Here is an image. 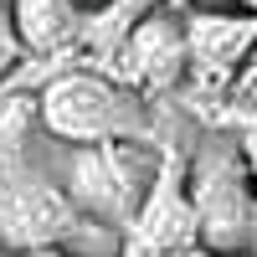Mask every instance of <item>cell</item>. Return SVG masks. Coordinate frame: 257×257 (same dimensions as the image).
<instances>
[{
    "label": "cell",
    "mask_w": 257,
    "mask_h": 257,
    "mask_svg": "<svg viewBox=\"0 0 257 257\" xmlns=\"http://www.w3.org/2000/svg\"><path fill=\"white\" fill-rule=\"evenodd\" d=\"M134 247L144 257H175L185 247H196V211H190V190H185V175H180V160L160 165L155 185H149L144 206L134 211Z\"/></svg>",
    "instance_id": "52a82bcc"
},
{
    "label": "cell",
    "mask_w": 257,
    "mask_h": 257,
    "mask_svg": "<svg viewBox=\"0 0 257 257\" xmlns=\"http://www.w3.org/2000/svg\"><path fill=\"white\" fill-rule=\"evenodd\" d=\"M36 118L62 144H113V139H149L155 113L149 98L123 88L98 67L52 72L36 88Z\"/></svg>",
    "instance_id": "6da1fadb"
},
{
    "label": "cell",
    "mask_w": 257,
    "mask_h": 257,
    "mask_svg": "<svg viewBox=\"0 0 257 257\" xmlns=\"http://www.w3.org/2000/svg\"><path fill=\"white\" fill-rule=\"evenodd\" d=\"M242 155H247L252 175H257V118H247V134H242Z\"/></svg>",
    "instance_id": "9c48e42d"
},
{
    "label": "cell",
    "mask_w": 257,
    "mask_h": 257,
    "mask_svg": "<svg viewBox=\"0 0 257 257\" xmlns=\"http://www.w3.org/2000/svg\"><path fill=\"white\" fill-rule=\"evenodd\" d=\"M21 257H77V252H67V247H31V252H21Z\"/></svg>",
    "instance_id": "30bf717a"
},
{
    "label": "cell",
    "mask_w": 257,
    "mask_h": 257,
    "mask_svg": "<svg viewBox=\"0 0 257 257\" xmlns=\"http://www.w3.org/2000/svg\"><path fill=\"white\" fill-rule=\"evenodd\" d=\"M257 47V11L242 6H185V77L190 82H216L226 88V77L242 67Z\"/></svg>",
    "instance_id": "8992f818"
},
{
    "label": "cell",
    "mask_w": 257,
    "mask_h": 257,
    "mask_svg": "<svg viewBox=\"0 0 257 257\" xmlns=\"http://www.w3.org/2000/svg\"><path fill=\"white\" fill-rule=\"evenodd\" d=\"M11 31L36 62L67 57L82 31V0H11Z\"/></svg>",
    "instance_id": "ba28073f"
},
{
    "label": "cell",
    "mask_w": 257,
    "mask_h": 257,
    "mask_svg": "<svg viewBox=\"0 0 257 257\" xmlns=\"http://www.w3.org/2000/svg\"><path fill=\"white\" fill-rule=\"evenodd\" d=\"M190 211H196V247L216 257L257 252V175L242 144H206L185 175Z\"/></svg>",
    "instance_id": "7a4b0ae2"
},
{
    "label": "cell",
    "mask_w": 257,
    "mask_h": 257,
    "mask_svg": "<svg viewBox=\"0 0 257 257\" xmlns=\"http://www.w3.org/2000/svg\"><path fill=\"white\" fill-rule=\"evenodd\" d=\"M211 6H242V11H257V0H211Z\"/></svg>",
    "instance_id": "8fae6325"
},
{
    "label": "cell",
    "mask_w": 257,
    "mask_h": 257,
    "mask_svg": "<svg viewBox=\"0 0 257 257\" xmlns=\"http://www.w3.org/2000/svg\"><path fill=\"white\" fill-rule=\"evenodd\" d=\"M165 155L149 139H113V144H72L67 175L57 185L67 190V201L82 216L128 226L134 211L144 206L149 185H155Z\"/></svg>",
    "instance_id": "3957f363"
},
{
    "label": "cell",
    "mask_w": 257,
    "mask_h": 257,
    "mask_svg": "<svg viewBox=\"0 0 257 257\" xmlns=\"http://www.w3.org/2000/svg\"><path fill=\"white\" fill-rule=\"evenodd\" d=\"M252 57H257V47H252Z\"/></svg>",
    "instance_id": "2e32d148"
},
{
    "label": "cell",
    "mask_w": 257,
    "mask_h": 257,
    "mask_svg": "<svg viewBox=\"0 0 257 257\" xmlns=\"http://www.w3.org/2000/svg\"><path fill=\"white\" fill-rule=\"evenodd\" d=\"M0 257H21V252H16V247H6V242H0Z\"/></svg>",
    "instance_id": "4fadbf2b"
},
{
    "label": "cell",
    "mask_w": 257,
    "mask_h": 257,
    "mask_svg": "<svg viewBox=\"0 0 257 257\" xmlns=\"http://www.w3.org/2000/svg\"><path fill=\"white\" fill-rule=\"evenodd\" d=\"M88 6H103V0H82V11H88Z\"/></svg>",
    "instance_id": "9a60e30c"
},
{
    "label": "cell",
    "mask_w": 257,
    "mask_h": 257,
    "mask_svg": "<svg viewBox=\"0 0 257 257\" xmlns=\"http://www.w3.org/2000/svg\"><path fill=\"white\" fill-rule=\"evenodd\" d=\"M123 257H144V252H139V247H123Z\"/></svg>",
    "instance_id": "5bb4252c"
},
{
    "label": "cell",
    "mask_w": 257,
    "mask_h": 257,
    "mask_svg": "<svg viewBox=\"0 0 257 257\" xmlns=\"http://www.w3.org/2000/svg\"><path fill=\"white\" fill-rule=\"evenodd\" d=\"M82 211L67 201L47 170H16V175L0 180V242L16 247V252H31V247H62V237L72 231V221Z\"/></svg>",
    "instance_id": "5b68a950"
},
{
    "label": "cell",
    "mask_w": 257,
    "mask_h": 257,
    "mask_svg": "<svg viewBox=\"0 0 257 257\" xmlns=\"http://www.w3.org/2000/svg\"><path fill=\"white\" fill-rule=\"evenodd\" d=\"M11 26V0H0V31Z\"/></svg>",
    "instance_id": "7c38bea8"
},
{
    "label": "cell",
    "mask_w": 257,
    "mask_h": 257,
    "mask_svg": "<svg viewBox=\"0 0 257 257\" xmlns=\"http://www.w3.org/2000/svg\"><path fill=\"white\" fill-rule=\"evenodd\" d=\"M108 77L144 98L170 93L185 82V6L175 0H155L134 26H128L123 47L108 62Z\"/></svg>",
    "instance_id": "277c9868"
}]
</instances>
